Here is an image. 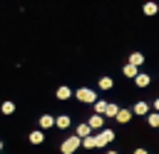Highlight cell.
<instances>
[{
	"instance_id": "cell-16",
	"label": "cell",
	"mask_w": 159,
	"mask_h": 154,
	"mask_svg": "<svg viewBox=\"0 0 159 154\" xmlns=\"http://www.w3.org/2000/svg\"><path fill=\"white\" fill-rule=\"evenodd\" d=\"M122 72H124L127 77H137V75H139V72H137V67H134V65H129V62L124 65V70H122Z\"/></svg>"
},
{
	"instance_id": "cell-22",
	"label": "cell",
	"mask_w": 159,
	"mask_h": 154,
	"mask_svg": "<svg viewBox=\"0 0 159 154\" xmlns=\"http://www.w3.org/2000/svg\"><path fill=\"white\" fill-rule=\"evenodd\" d=\"M134 154H149L147 149H134Z\"/></svg>"
},
{
	"instance_id": "cell-3",
	"label": "cell",
	"mask_w": 159,
	"mask_h": 154,
	"mask_svg": "<svg viewBox=\"0 0 159 154\" xmlns=\"http://www.w3.org/2000/svg\"><path fill=\"white\" fill-rule=\"evenodd\" d=\"M112 139H114V132H112V129H102L99 134H94V144H97V147H107Z\"/></svg>"
},
{
	"instance_id": "cell-4",
	"label": "cell",
	"mask_w": 159,
	"mask_h": 154,
	"mask_svg": "<svg viewBox=\"0 0 159 154\" xmlns=\"http://www.w3.org/2000/svg\"><path fill=\"white\" fill-rule=\"evenodd\" d=\"M87 124H89V129H99V132H102V124H104V117H102V114H92Z\"/></svg>"
},
{
	"instance_id": "cell-9",
	"label": "cell",
	"mask_w": 159,
	"mask_h": 154,
	"mask_svg": "<svg viewBox=\"0 0 159 154\" xmlns=\"http://www.w3.org/2000/svg\"><path fill=\"white\" fill-rule=\"evenodd\" d=\"M142 62H144V55H142V52H132V55H129V65H134V67H139Z\"/></svg>"
},
{
	"instance_id": "cell-20",
	"label": "cell",
	"mask_w": 159,
	"mask_h": 154,
	"mask_svg": "<svg viewBox=\"0 0 159 154\" xmlns=\"http://www.w3.org/2000/svg\"><path fill=\"white\" fill-rule=\"evenodd\" d=\"M82 147L84 149H94L97 144H94V137H87V139H82Z\"/></svg>"
},
{
	"instance_id": "cell-2",
	"label": "cell",
	"mask_w": 159,
	"mask_h": 154,
	"mask_svg": "<svg viewBox=\"0 0 159 154\" xmlns=\"http://www.w3.org/2000/svg\"><path fill=\"white\" fill-rule=\"evenodd\" d=\"M75 97H77L80 102H87V104H94V102H97V94H94L89 87H80V89L75 92Z\"/></svg>"
},
{
	"instance_id": "cell-13",
	"label": "cell",
	"mask_w": 159,
	"mask_h": 154,
	"mask_svg": "<svg viewBox=\"0 0 159 154\" xmlns=\"http://www.w3.org/2000/svg\"><path fill=\"white\" fill-rule=\"evenodd\" d=\"M142 10H144V15H157V10H159V7H157V2H144V7H142Z\"/></svg>"
},
{
	"instance_id": "cell-8",
	"label": "cell",
	"mask_w": 159,
	"mask_h": 154,
	"mask_svg": "<svg viewBox=\"0 0 159 154\" xmlns=\"http://www.w3.org/2000/svg\"><path fill=\"white\" fill-rule=\"evenodd\" d=\"M42 142H45V134H42L40 129L30 132V144H42Z\"/></svg>"
},
{
	"instance_id": "cell-5",
	"label": "cell",
	"mask_w": 159,
	"mask_h": 154,
	"mask_svg": "<svg viewBox=\"0 0 159 154\" xmlns=\"http://www.w3.org/2000/svg\"><path fill=\"white\" fill-rule=\"evenodd\" d=\"M77 137H80V139H87V137H92V129H89V124H87V122H82V124L77 127Z\"/></svg>"
},
{
	"instance_id": "cell-24",
	"label": "cell",
	"mask_w": 159,
	"mask_h": 154,
	"mask_svg": "<svg viewBox=\"0 0 159 154\" xmlns=\"http://www.w3.org/2000/svg\"><path fill=\"white\" fill-rule=\"evenodd\" d=\"M107 154H117V152H107Z\"/></svg>"
},
{
	"instance_id": "cell-12",
	"label": "cell",
	"mask_w": 159,
	"mask_h": 154,
	"mask_svg": "<svg viewBox=\"0 0 159 154\" xmlns=\"http://www.w3.org/2000/svg\"><path fill=\"white\" fill-rule=\"evenodd\" d=\"M52 124H55V117H50V114H42V117H40V127H42V129H47V127H52Z\"/></svg>"
},
{
	"instance_id": "cell-6",
	"label": "cell",
	"mask_w": 159,
	"mask_h": 154,
	"mask_svg": "<svg viewBox=\"0 0 159 154\" xmlns=\"http://www.w3.org/2000/svg\"><path fill=\"white\" fill-rule=\"evenodd\" d=\"M107 107H109V102H104V99H97L94 102V114H107Z\"/></svg>"
},
{
	"instance_id": "cell-18",
	"label": "cell",
	"mask_w": 159,
	"mask_h": 154,
	"mask_svg": "<svg viewBox=\"0 0 159 154\" xmlns=\"http://www.w3.org/2000/svg\"><path fill=\"white\" fill-rule=\"evenodd\" d=\"M117 114H119V107H117L114 102H109V107H107V114H104V117H114V119H117Z\"/></svg>"
},
{
	"instance_id": "cell-23",
	"label": "cell",
	"mask_w": 159,
	"mask_h": 154,
	"mask_svg": "<svg viewBox=\"0 0 159 154\" xmlns=\"http://www.w3.org/2000/svg\"><path fill=\"white\" fill-rule=\"evenodd\" d=\"M154 109H157V112H159V97H157V99H154Z\"/></svg>"
},
{
	"instance_id": "cell-10",
	"label": "cell",
	"mask_w": 159,
	"mask_h": 154,
	"mask_svg": "<svg viewBox=\"0 0 159 154\" xmlns=\"http://www.w3.org/2000/svg\"><path fill=\"white\" fill-rule=\"evenodd\" d=\"M134 82H137V87H149L152 79H149V75H142V72H139V75L134 77Z\"/></svg>"
},
{
	"instance_id": "cell-14",
	"label": "cell",
	"mask_w": 159,
	"mask_h": 154,
	"mask_svg": "<svg viewBox=\"0 0 159 154\" xmlns=\"http://www.w3.org/2000/svg\"><path fill=\"white\" fill-rule=\"evenodd\" d=\"M75 92H70V87H60L57 89V99H70Z\"/></svg>"
},
{
	"instance_id": "cell-15",
	"label": "cell",
	"mask_w": 159,
	"mask_h": 154,
	"mask_svg": "<svg viewBox=\"0 0 159 154\" xmlns=\"http://www.w3.org/2000/svg\"><path fill=\"white\" fill-rule=\"evenodd\" d=\"M129 117H132V112H129V109H119V114H117V122L127 124V122H129Z\"/></svg>"
},
{
	"instance_id": "cell-25",
	"label": "cell",
	"mask_w": 159,
	"mask_h": 154,
	"mask_svg": "<svg viewBox=\"0 0 159 154\" xmlns=\"http://www.w3.org/2000/svg\"><path fill=\"white\" fill-rule=\"evenodd\" d=\"M0 149H2V142H0Z\"/></svg>"
},
{
	"instance_id": "cell-1",
	"label": "cell",
	"mask_w": 159,
	"mask_h": 154,
	"mask_svg": "<svg viewBox=\"0 0 159 154\" xmlns=\"http://www.w3.org/2000/svg\"><path fill=\"white\" fill-rule=\"evenodd\" d=\"M80 144H82V139H80L77 134H70V139H65L60 149H62V154H72V152H77Z\"/></svg>"
},
{
	"instance_id": "cell-7",
	"label": "cell",
	"mask_w": 159,
	"mask_h": 154,
	"mask_svg": "<svg viewBox=\"0 0 159 154\" xmlns=\"http://www.w3.org/2000/svg\"><path fill=\"white\" fill-rule=\"evenodd\" d=\"M55 127L67 129V127H70V114H60V117H55Z\"/></svg>"
},
{
	"instance_id": "cell-17",
	"label": "cell",
	"mask_w": 159,
	"mask_h": 154,
	"mask_svg": "<svg viewBox=\"0 0 159 154\" xmlns=\"http://www.w3.org/2000/svg\"><path fill=\"white\" fill-rule=\"evenodd\" d=\"M99 87H102V89H112V87H114L112 77H99Z\"/></svg>"
},
{
	"instance_id": "cell-21",
	"label": "cell",
	"mask_w": 159,
	"mask_h": 154,
	"mask_svg": "<svg viewBox=\"0 0 159 154\" xmlns=\"http://www.w3.org/2000/svg\"><path fill=\"white\" fill-rule=\"evenodd\" d=\"M149 127H159V114H149Z\"/></svg>"
},
{
	"instance_id": "cell-19",
	"label": "cell",
	"mask_w": 159,
	"mask_h": 154,
	"mask_svg": "<svg viewBox=\"0 0 159 154\" xmlns=\"http://www.w3.org/2000/svg\"><path fill=\"white\" fill-rule=\"evenodd\" d=\"M15 112V104L12 102H2V114H12Z\"/></svg>"
},
{
	"instance_id": "cell-11",
	"label": "cell",
	"mask_w": 159,
	"mask_h": 154,
	"mask_svg": "<svg viewBox=\"0 0 159 154\" xmlns=\"http://www.w3.org/2000/svg\"><path fill=\"white\" fill-rule=\"evenodd\" d=\"M132 112H134V114H147V112H149V104H147V102H137Z\"/></svg>"
}]
</instances>
